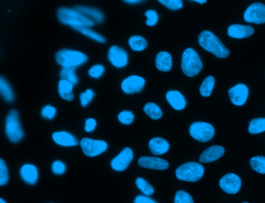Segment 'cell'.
Instances as JSON below:
<instances>
[{
	"label": "cell",
	"instance_id": "cell-1",
	"mask_svg": "<svg viewBox=\"0 0 265 203\" xmlns=\"http://www.w3.org/2000/svg\"><path fill=\"white\" fill-rule=\"evenodd\" d=\"M57 16L61 23L71 26L73 28L76 27H90L94 25V21L92 19L75 9L59 8L57 11Z\"/></svg>",
	"mask_w": 265,
	"mask_h": 203
},
{
	"label": "cell",
	"instance_id": "cell-2",
	"mask_svg": "<svg viewBox=\"0 0 265 203\" xmlns=\"http://www.w3.org/2000/svg\"><path fill=\"white\" fill-rule=\"evenodd\" d=\"M198 40L203 49L215 55L216 57L226 58L230 56V50L211 31H204L200 33Z\"/></svg>",
	"mask_w": 265,
	"mask_h": 203
},
{
	"label": "cell",
	"instance_id": "cell-3",
	"mask_svg": "<svg viewBox=\"0 0 265 203\" xmlns=\"http://www.w3.org/2000/svg\"><path fill=\"white\" fill-rule=\"evenodd\" d=\"M203 68V63L198 52L191 48L185 49L181 59V69L187 77L198 75Z\"/></svg>",
	"mask_w": 265,
	"mask_h": 203
},
{
	"label": "cell",
	"instance_id": "cell-4",
	"mask_svg": "<svg viewBox=\"0 0 265 203\" xmlns=\"http://www.w3.org/2000/svg\"><path fill=\"white\" fill-rule=\"evenodd\" d=\"M55 59L63 67H77L87 63L88 57L84 52L63 49L56 53Z\"/></svg>",
	"mask_w": 265,
	"mask_h": 203
},
{
	"label": "cell",
	"instance_id": "cell-5",
	"mask_svg": "<svg viewBox=\"0 0 265 203\" xmlns=\"http://www.w3.org/2000/svg\"><path fill=\"white\" fill-rule=\"evenodd\" d=\"M205 173L201 164L195 162H189L182 164L176 170V177L178 180L184 182H196L199 181Z\"/></svg>",
	"mask_w": 265,
	"mask_h": 203
},
{
	"label": "cell",
	"instance_id": "cell-6",
	"mask_svg": "<svg viewBox=\"0 0 265 203\" xmlns=\"http://www.w3.org/2000/svg\"><path fill=\"white\" fill-rule=\"evenodd\" d=\"M5 134L9 140L13 143L19 142L23 139L24 133L20 125L19 114L16 110H11L6 117Z\"/></svg>",
	"mask_w": 265,
	"mask_h": 203
},
{
	"label": "cell",
	"instance_id": "cell-7",
	"mask_svg": "<svg viewBox=\"0 0 265 203\" xmlns=\"http://www.w3.org/2000/svg\"><path fill=\"white\" fill-rule=\"evenodd\" d=\"M189 133L193 139L200 142H208L215 135V128L206 122H194L190 126Z\"/></svg>",
	"mask_w": 265,
	"mask_h": 203
},
{
	"label": "cell",
	"instance_id": "cell-8",
	"mask_svg": "<svg viewBox=\"0 0 265 203\" xmlns=\"http://www.w3.org/2000/svg\"><path fill=\"white\" fill-rule=\"evenodd\" d=\"M80 146L84 154L88 157H94L104 153L107 149V143L104 141L84 138L80 142Z\"/></svg>",
	"mask_w": 265,
	"mask_h": 203
},
{
	"label": "cell",
	"instance_id": "cell-9",
	"mask_svg": "<svg viewBox=\"0 0 265 203\" xmlns=\"http://www.w3.org/2000/svg\"><path fill=\"white\" fill-rule=\"evenodd\" d=\"M244 20L248 23L262 24L265 23V5L255 2L249 5L244 13Z\"/></svg>",
	"mask_w": 265,
	"mask_h": 203
},
{
	"label": "cell",
	"instance_id": "cell-10",
	"mask_svg": "<svg viewBox=\"0 0 265 203\" xmlns=\"http://www.w3.org/2000/svg\"><path fill=\"white\" fill-rule=\"evenodd\" d=\"M241 179L235 174H227L219 181V186L222 190L228 194H237L241 188Z\"/></svg>",
	"mask_w": 265,
	"mask_h": 203
},
{
	"label": "cell",
	"instance_id": "cell-11",
	"mask_svg": "<svg viewBox=\"0 0 265 203\" xmlns=\"http://www.w3.org/2000/svg\"><path fill=\"white\" fill-rule=\"evenodd\" d=\"M133 151L130 148H125L119 154L111 161L112 169L118 172L125 171L133 160Z\"/></svg>",
	"mask_w": 265,
	"mask_h": 203
},
{
	"label": "cell",
	"instance_id": "cell-12",
	"mask_svg": "<svg viewBox=\"0 0 265 203\" xmlns=\"http://www.w3.org/2000/svg\"><path fill=\"white\" fill-rule=\"evenodd\" d=\"M107 57L111 64L117 68H122L128 64V53L125 49L117 45L110 47Z\"/></svg>",
	"mask_w": 265,
	"mask_h": 203
},
{
	"label": "cell",
	"instance_id": "cell-13",
	"mask_svg": "<svg viewBox=\"0 0 265 203\" xmlns=\"http://www.w3.org/2000/svg\"><path fill=\"white\" fill-rule=\"evenodd\" d=\"M228 94L233 105L238 106H243L245 104L246 101L248 99L249 89L248 86H246L244 84H239L230 88Z\"/></svg>",
	"mask_w": 265,
	"mask_h": 203
},
{
	"label": "cell",
	"instance_id": "cell-14",
	"mask_svg": "<svg viewBox=\"0 0 265 203\" xmlns=\"http://www.w3.org/2000/svg\"><path fill=\"white\" fill-rule=\"evenodd\" d=\"M146 84L144 78L139 76L132 75L127 77L121 83L123 92L126 94H133L143 90Z\"/></svg>",
	"mask_w": 265,
	"mask_h": 203
},
{
	"label": "cell",
	"instance_id": "cell-15",
	"mask_svg": "<svg viewBox=\"0 0 265 203\" xmlns=\"http://www.w3.org/2000/svg\"><path fill=\"white\" fill-rule=\"evenodd\" d=\"M139 165L146 169L165 171L169 167V163L167 160L158 157H143L139 160Z\"/></svg>",
	"mask_w": 265,
	"mask_h": 203
},
{
	"label": "cell",
	"instance_id": "cell-16",
	"mask_svg": "<svg viewBox=\"0 0 265 203\" xmlns=\"http://www.w3.org/2000/svg\"><path fill=\"white\" fill-rule=\"evenodd\" d=\"M228 35L233 38H245L251 36L255 33V29L251 26L243 24H233L228 27Z\"/></svg>",
	"mask_w": 265,
	"mask_h": 203
},
{
	"label": "cell",
	"instance_id": "cell-17",
	"mask_svg": "<svg viewBox=\"0 0 265 203\" xmlns=\"http://www.w3.org/2000/svg\"><path fill=\"white\" fill-rule=\"evenodd\" d=\"M225 153V149L223 146H213L205 149L203 152L202 154L199 158V161L204 164L212 163L215 160H219V158L223 157Z\"/></svg>",
	"mask_w": 265,
	"mask_h": 203
},
{
	"label": "cell",
	"instance_id": "cell-18",
	"mask_svg": "<svg viewBox=\"0 0 265 203\" xmlns=\"http://www.w3.org/2000/svg\"><path fill=\"white\" fill-rule=\"evenodd\" d=\"M52 139L56 144L64 147H71L78 145V140L75 136L66 131L55 132L52 135Z\"/></svg>",
	"mask_w": 265,
	"mask_h": 203
},
{
	"label": "cell",
	"instance_id": "cell-19",
	"mask_svg": "<svg viewBox=\"0 0 265 203\" xmlns=\"http://www.w3.org/2000/svg\"><path fill=\"white\" fill-rule=\"evenodd\" d=\"M20 175L23 182L28 185H35L36 182H38V172L35 166L31 164L23 165L20 169Z\"/></svg>",
	"mask_w": 265,
	"mask_h": 203
},
{
	"label": "cell",
	"instance_id": "cell-20",
	"mask_svg": "<svg viewBox=\"0 0 265 203\" xmlns=\"http://www.w3.org/2000/svg\"><path fill=\"white\" fill-rule=\"evenodd\" d=\"M167 100L173 108L176 110H182L185 108V98L178 91H169L166 95Z\"/></svg>",
	"mask_w": 265,
	"mask_h": 203
},
{
	"label": "cell",
	"instance_id": "cell-21",
	"mask_svg": "<svg viewBox=\"0 0 265 203\" xmlns=\"http://www.w3.org/2000/svg\"><path fill=\"white\" fill-rule=\"evenodd\" d=\"M149 147L153 155L160 156L168 153L170 149V144L168 141L162 138H154L149 142Z\"/></svg>",
	"mask_w": 265,
	"mask_h": 203
},
{
	"label": "cell",
	"instance_id": "cell-22",
	"mask_svg": "<svg viewBox=\"0 0 265 203\" xmlns=\"http://www.w3.org/2000/svg\"><path fill=\"white\" fill-rule=\"evenodd\" d=\"M172 57L169 52H160L156 58L157 68L163 72H168L172 68Z\"/></svg>",
	"mask_w": 265,
	"mask_h": 203
},
{
	"label": "cell",
	"instance_id": "cell-23",
	"mask_svg": "<svg viewBox=\"0 0 265 203\" xmlns=\"http://www.w3.org/2000/svg\"><path fill=\"white\" fill-rule=\"evenodd\" d=\"M75 9L80 11V13H84L88 16H90L91 18L94 19L98 23H102L104 20V15L100 9L94 7H89L84 5H76Z\"/></svg>",
	"mask_w": 265,
	"mask_h": 203
},
{
	"label": "cell",
	"instance_id": "cell-24",
	"mask_svg": "<svg viewBox=\"0 0 265 203\" xmlns=\"http://www.w3.org/2000/svg\"><path fill=\"white\" fill-rule=\"evenodd\" d=\"M73 85L68 81L61 80L59 82V93L62 99L66 101H73L74 94L73 92Z\"/></svg>",
	"mask_w": 265,
	"mask_h": 203
},
{
	"label": "cell",
	"instance_id": "cell-25",
	"mask_svg": "<svg viewBox=\"0 0 265 203\" xmlns=\"http://www.w3.org/2000/svg\"><path fill=\"white\" fill-rule=\"evenodd\" d=\"M0 93L2 95L4 100L7 103H12L14 100V94L10 85L2 76L0 77Z\"/></svg>",
	"mask_w": 265,
	"mask_h": 203
},
{
	"label": "cell",
	"instance_id": "cell-26",
	"mask_svg": "<svg viewBox=\"0 0 265 203\" xmlns=\"http://www.w3.org/2000/svg\"><path fill=\"white\" fill-rule=\"evenodd\" d=\"M77 67H63L61 70L60 77L62 80L68 81L74 86L78 84V77L76 74Z\"/></svg>",
	"mask_w": 265,
	"mask_h": 203
},
{
	"label": "cell",
	"instance_id": "cell-27",
	"mask_svg": "<svg viewBox=\"0 0 265 203\" xmlns=\"http://www.w3.org/2000/svg\"><path fill=\"white\" fill-rule=\"evenodd\" d=\"M73 29H75L76 31H79L81 34H84L88 38H90L91 39L95 40L97 42L100 43H104L106 41L104 37L102 36L101 34H98L96 31H93L92 29L88 27H73Z\"/></svg>",
	"mask_w": 265,
	"mask_h": 203
},
{
	"label": "cell",
	"instance_id": "cell-28",
	"mask_svg": "<svg viewBox=\"0 0 265 203\" xmlns=\"http://www.w3.org/2000/svg\"><path fill=\"white\" fill-rule=\"evenodd\" d=\"M248 131L252 135H257L265 131V117L253 119L250 122Z\"/></svg>",
	"mask_w": 265,
	"mask_h": 203
},
{
	"label": "cell",
	"instance_id": "cell-29",
	"mask_svg": "<svg viewBox=\"0 0 265 203\" xmlns=\"http://www.w3.org/2000/svg\"><path fill=\"white\" fill-rule=\"evenodd\" d=\"M128 44L131 49L134 51H143L147 47V41L140 35H134L128 40Z\"/></svg>",
	"mask_w": 265,
	"mask_h": 203
},
{
	"label": "cell",
	"instance_id": "cell-30",
	"mask_svg": "<svg viewBox=\"0 0 265 203\" xmlns=\"http://www.w3.org/2000/svg\"><path fill=\"white\" fill-rule=\"evenodd\" d=\"M215 86V78L213 76H208L203 81L200 87V93L204 97L210 96Z\"/></svg>",
	"mask_w": 265,
	"mask_h": 203
},
{
	"label": "cell",
	"instance_id": "cell-31",
	"mask_svg": "<svg viewBox=\"0 0 265 203\" xmlns=\"http://www.w3.org/2000/svg\"><path fill=\"white\" fill-rule=\"evenodd\" d=\"M146 114H147L153 120H159L163 116V111L156 103H149L145 105L143 108Z\"/></svg>",
	"mask_w": 265,
	"mask_h": 203
},
{
	"label": "cell",
	"instance_id": "cell-32",
	"mask_svg": "<svg viewBox=\"0 0 265 203\" xmlns=\"http://www.w3.org/2000/svg\"><path fill=\"white\" fill-rule=\"evenodd\" d=\"M251 167L256 172L265 175V157L262 156L253 157L250 161Z\"/></svg>",
	"mask_w": 265,
	"mask_h": 203
},
{
	"label": "cell",
	"instance_id": "cell-33",
	"mask_svg": "<svg viewBox=\"0 0 265 203\" xmlns=\"http://www.w3.org/2000/svg\"><path fill=\"white\" fill-rule=\"evenodd\" d=\"M138 189L146 196H150L154 193V189L150 183H148L143 178H138L135 181Z\"/></svg>",
	"mask_w": 265,
	"mask_h": 203
},
{
	"label": "cell",
	"instance_id": "cell-34",
	"mask_svg": "<svg viewBox=\"0 0 265 203\" xmlns=\"http://www.w3.org/2000/svg\"><path fill=\"white\" fill-rule=\"evenodd\" d=\"M175 203H194L193 199L184 191H177L175 196Z\"/></svg>",
	"mask_w": 265,
	"mask_h": 203
},
{
	"label": "cell",
	"instance_id": "cell-35",
	"mask_svg": "<svg viewBox=\"0 0 265 203\" xmlns=\"http://www.w3.org/2000/svg\"><path fill=\"white\" fill-rule=\"evenodd\" d=\"M159 2L171 10H178L183 7L181 0H160Z\"/></svg>",
	"mask_w": 265,
	"mask_h": 203
},
{
	"label": "cell",
	"instance_id": "cell-36",
	"mask_svg": "<svg viewBox=\"0 0 265 203\" xmlns=\"http://www.w3.org/2000/svg\"><path fill=\"white\" fill-rule=\"evenodd\" d=\"M8 181H9V175H8L7 167L3 160L0 159V185L3 186L6 185Z\"/></svg>",
	"mask_w": 265,
	"mask_h": 203
},
{
	"label": "cell",
	"instance_id": "cell-37",
	"mask_svg": "<svg viewBox=\"0 0 265 203\" xmlns=\"http://www.w3.org/2000/svg\"><path fill=\"white\" fill-rule=\"evenodd\" d=\"M118 121L121 123V124H125V125H128V124H132L133 122L134 118H135V115L132 111H121V113L118 114Z\"/></svg>",
	"mask_w": 265,
	"mask_h": 203
},
{
	"label": "cell",
	"instance_id": "cell-38",
	"mask_svg": "<svg viewBox=\"0 0 265 203\" xmlns=\"http://www.w3.org/2000/svg\"><path fill=\"white\" fill-rule=\"evenodd\" d=\"M145 15H146V18H147L146 21V25L154 26L157 24L159 20L158 13H157V11L150 9V10L146 11Z\"/></svg>",
	"mask_w": 265,
	"mask_h": 203
},
{
	"label": "cell",
	"instance_id": "cell-39",
	"mask_svg": "<svg viewBox=\"0 0 265 203\" xmlns=\"http://www.w3.org/2000/svg\"><path fill=\"white\" fill-rule=\"evenodd\" d=\"M93 96H94V92L90 89H88L85 92L80 94V102L83 107L88 106L93 99Z\"/></svg>",
	"mask_w": 265,
	"mask_h": 203
},
{
	"label": "cell",
	"instance_id": "cell-40",
	"mask_svg": "<svg viewBox=\"0 0 265 203\" xmlns=\"http://www.w3.org/2000/svg\"><path fill=\"white\" fill-rule=\"evenodd\" d=\"M105 71V68L102 65L97 64L93 66L89 69L88 71V74L90 77H93V78H99L103 75V73Z\"/></svg>",
	"mask_w": 265,
	"mask_h": 203
},
{
	"label": "cell",
	"instance_id": "cell-41",
	"mask_svg": "<svg viewBox=\"0 0 265 203\" xmlns=\"http://www.w3.org/2000/svg\"><path fill=\"white\" fill-rule=\"evenodd\" d=\"M56 109L54 106H50V105H47L41 110V116L44 118L49 119L52 120L54 118L55 114H56Z\"/></svg>",
	"mask_w": 265,
	"mask_h": 203
},
{
	"label": "cell",
	"instance_id": "cell-42",
	"mask_svg": "<svg viewBox=\"0 0 265 203\" xmlns=\"http://www.w3.org/2000/svg\"><path fill=\"white\" fill-rule=\"evenodd\" d=\"M52 170L55 175H62L66 172V165L62 161L57 160V161H55L52 164Z\"/></svg>",
	"mask_w": 265,
	"mask_h": 203
},
{
	"label": "cell",
	"instance_id": "cell-43",
	"mask_svg": "<svg viewBox=\"0 0 265 203\" xmlns=\"http://www.w3.org/2000/svg\"><path fill=\"white\" fill-rule=\"evenodd\" d=\"M96 126V122L94 119L89 118L86 121L85 131L87 132H91L95 129Z\"/></svg>",
	"mask_w": 265,
	"mask_h": 203
},
{
	"label": "cell",
	"instance_id": "cell-44",
	"mask_svg": "<svg viewBox=\"0 0 265 203\" xmlns=\"http://www.w3.org/2000/svg\"><path fill=\"white\" fill-rule=\"evenodd\" d=\"M134 203H157L155 200H153V199L150 198L146 196H138L135 198Z\"/></svg>",
	"mask_w": 265,
	"mask_h": 203
},
{
	"label": "cell",
	"instance_id": "cell-45",
	"mask_svg": "<svg viewBox=\"0 0 265 203\" xmlns=\"http://www.w3.org/2000/svg\"><path fill=\"white\" fill-rule=\"evenodd\" d=\"M124 2H126L128 4H138L140 3V2H143V0H125Z\"/></svg>",
	"mask_w": 265,
	"mask_h": 203
},
{
	"label": "cell",
	"instance_id": "cell-46",
	"mask_svg": "<svg viewBox=\"0 0 265 203\" xmlns=\"http://www.w3.org/2000/svg\"><path fill=\"white\" fill-rule=\"evenodd\" d=\"M194 2H198L200 4H204L207 2L206 0H194Z\"/></svg>",
	"mask_w": 265,
	"mask_h": 203
},
{
	"label": "cell",
	"instance_id": "cell-47",
	"mask_svg": "<svg viewBox=\"0 0 265 203\" xmlns=\"http://www.w3.org/2000/svg\"><path fill=\"white\" fill-rule=\"evenodd\" d=\"M0 203H6L4 201L3 199H0Z\"/></svg>",
	"mask_w": 265,
	"mask_h": 203
},
{
	"label": "cell",
	"instance_id": "cell-48",
	"mask_svg": "<svg viewBox=\"0 0 265 203\" xmlns=\"http://www.w3.org/2000/svg\"><path fill=\"white\" fill-rule=\"evenodd\" d=\"M247 203V202H244V203Z\"/></svg>",
	"mask_w": 265,
	"mask_h": 203
}]
</instances>
